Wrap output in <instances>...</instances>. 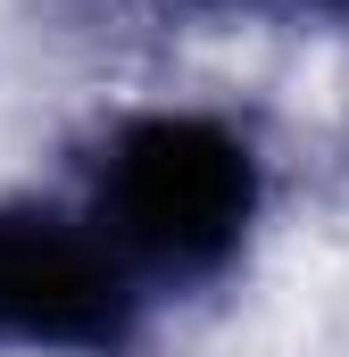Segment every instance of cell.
Masks as SVG:
<instances>
[{
  "label": "cell",
  "mask_w": 349,
  "mask_h": 357,
  "mask_svg": "<svg viewBox=\"0 0 349 357\" xmlns=\"http://www.w3.org/2000/svg\"><path fill=\"white\" fill-rule=\"evenodd\" d=\"M225 8H266V17H316V25H349V0H225Z\"/></svg>",
  "instance_id": "3"
},
{
  "label": "cell",
  "mask_w": 349,
  "mask_h": 357,
  "mask_svg": "<svg viewBox=\"0 0 349 357\" xmlns=\"http://www.w3.org/2000/svg\"><path fill=\"white\" fill-rule=\"evenodd\" d=\"M142 282L91 216L0 199V349L125 357L142 341Z\"/></svg>",
  "instance_id": "2"
},
{
  "label": "cell",
  "mask_w": 349,
  "mask_h": 357,
  "mask_svg": "<svg viewBox=\"0 0 349 357\" xmlns=\"http://www.w3.org/2000/svg\"><path fill=\"white\" fill-rule=\"evenodd\" d=\"M266 208L258 142L208 108H142L117 116L91 150V225L133 266V282L200 291L250 250Z\"/></svg>",
  "instance_id": "1"
}]
</instances>
